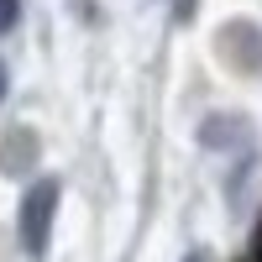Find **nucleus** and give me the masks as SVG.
<instances>
[{
	"label": "nucleus",
	"instance_id": "2",
	"mask_svg": "<svg viewBox=\"0 0 262 262\" xmlns=\"http://www.w3.org/2000/svg\"><path fill=\"white\" fill-rule=\"evenodd\" d=\"M200 142H205L210 152H252V147H257V131H252L247 116H205Z\"/></svg>",
	"mask_w": 262,
	"mask_h": 262
},
{
	"label": "nucleus",
	"instance_id": "4",
	"mask_svg": "<svg viewBox=\"0 0 262 262\" xmlns=\"http://www.w3.org/2000/svg\"><path fill=\"white\" fill-rule=\"evenodd\" d=\"M32 163H37V131H32V126L6 131V147H0V173L21 179V173H32Z\"/></svg>",
	"mask_w": 262,
	"mask_h": 262
},
{
	"label": "nucleus",
	"instance_id": "3",
	"mask_svg": "<svg viewBox=\"0 0 262 262\" xmlns=\"http://www.w3.org/2000/svg\"><path fill=\"white\" fill-rule=\"evenodd\" d=\"M221 53H226L242 74H257V69H262V32L252 27V21H231V27L221 32Z\"/></svg>",
	"mask_w": 262,
	"mask_h": 262
},
{
	"label": "nucleus",
	"instance_id": "1",
	"mask_svg": "<svg viewBox=\"0 0 262 262\" xmlns=\"http://www.w3.org/2000/svg\"><path fill=\"white\" fill-rule=\"evenodd\" d=\"M58 200H63V184H58V179H32V189L21 194L16 231H21V252H27L32 262H42V257H48V247H53Z\"/></svg>",
	"mask_w": 262,
	"mask_h": 262
},
{
	"label": "nucleus",
	"instance_id": "7",
	"mask_svg": "<svg viewBox=\"0 0 262 262\" xmlns=\"http://www.w3.org/2000/svg\"><path fill=\"white\" fill-rule=\"evenodd\" d=\"M184 262H205V257H184Z\"/></svg>",
	"mask_w": 262,
	"mask_h": 262
},
{
	"label": "nucleus",
	"instance_id": "5",
	"mask_svg": "<svg viewBox=\"0 0 262 262\" xmlns=\"http://www.w3.org/2000/svg\"><path fill=\"white\" fill-rule=\"evenodd\" d=\"M16 21H21V0H0V37L16 32Z\"/></svg>",
	"mask_w": 262,
	"mask_h": 262
},
{
	"label": "nucleus",
	"instance_id": "6",
	"mask_svg": "<svg viewBox=\"0 0 262 262\" xmlns=\"http://www.w3.org/2000/svg\"><path fill=\"white\" fill-rule=\"evenodd\" d=\"M6 90H11V74H6V63H0V100H6Z\"/></svg>",
	"mask_w": 262,
	"mask_h": 262
}]
</instances>
